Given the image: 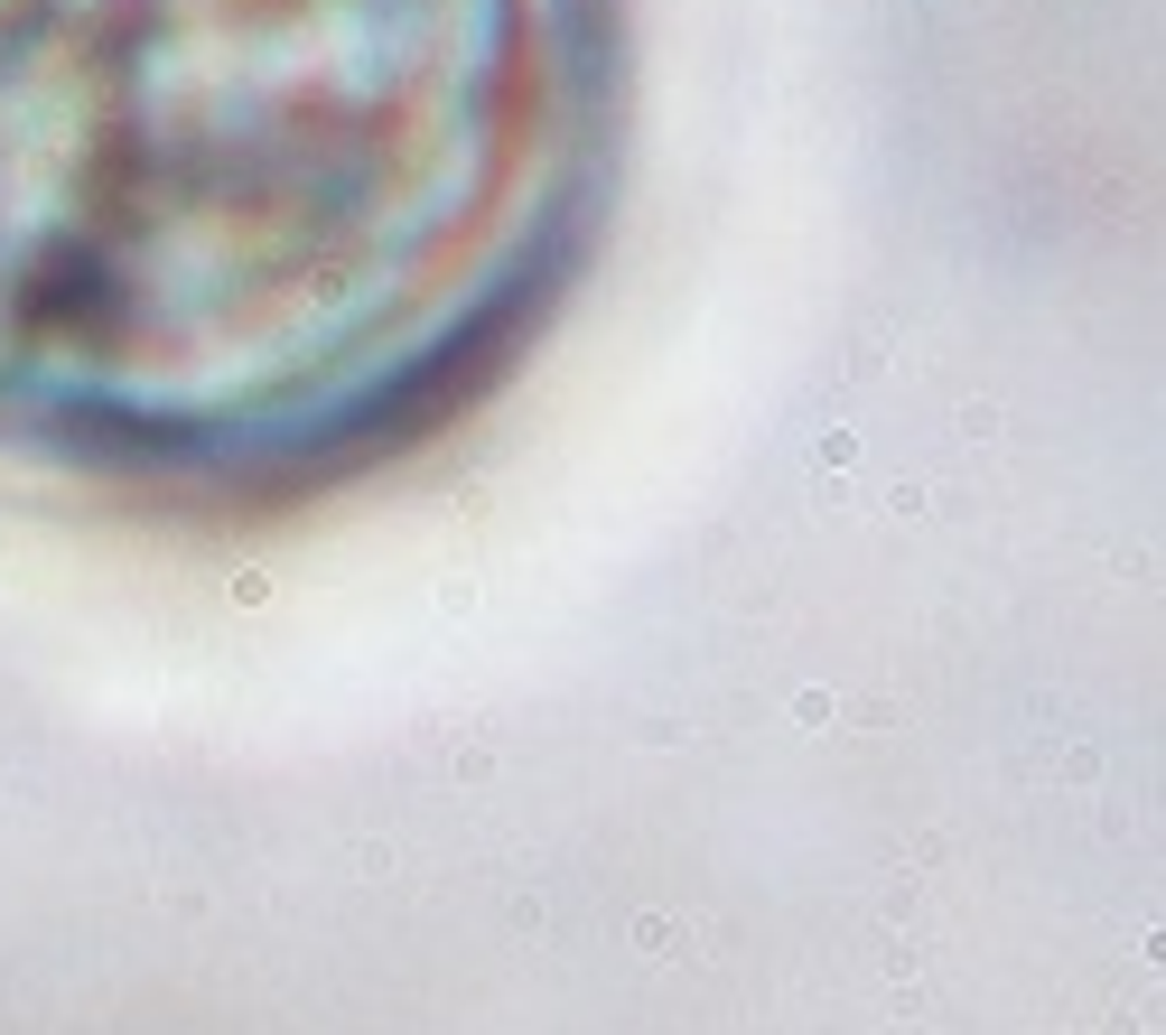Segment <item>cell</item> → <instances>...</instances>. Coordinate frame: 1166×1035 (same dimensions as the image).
<instances>
[{"label": "cell", "mask_w": 1166, "mask_h": 1035, "mask_svg": "<svg viewBox=\"0 0 1166 1035\" xmlns=\"http://www.w3.org/2000/svg\"><path fill=\"white\" fill-rule=\"evenodd\" d=\"M598 0H0V438L318 476L551 290Z\"/></svg>", "instance_id": "1"}]
</instances>
